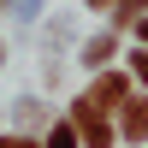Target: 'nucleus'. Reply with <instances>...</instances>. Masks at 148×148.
I'll return each instance as SVG.
<instances>
[{"label": "nucleus", "mask_w": 148, "mask_h": 148, "mask_svg": "<svg viewBox=\"0 0 148 148\" xmlns=\"http://www.w3.org/2000/svg\"><path fill=\"white\" fill-rule=\"evenodd\" d=\"M47 148H77V142H71V130H53V142H47Z\"/></svg>", "instance_id": "nucleus-4"}, {"label": "nucleus", "mask_w": 148, "mask_h": 148, "mask_svg": "<svg viewBox=\"0 0 148 148\" xmlns=\"http://www.w3.org/2000/svg\"><path fill=\"white\" fill-rule=\"evenodd\" d=\"M77 130H83V142L89 148H113V125H107V113H101V101H77Z\"/></svg>", "instance_id": "nucleus-1"}, {"label": "nucleus", "mask_w": 148, "mask_h": 148, "mask_svg": "<svg viewBox=\"0 0 148 148\" xmlns=\"http://www.w3.org/2000/svg\"><path fill=\"white\" fill-rule=\"evenodd\" d=\"M142 42H148V24H142Z\"/></svg>", "instance_id": "nucleus-8"}, {"label": "nucleus", "mask_w": 148, "mask_h": 148, "mask_svg": "<svg viewBox=\"0 0 148 148\" xmlns=\"http://www.w3.org/2000/svg\"><path fill=\"white\" fill-rule=\"evenodd\" d=\"M125 136L130 142H148V101L142 95H125Z\"/></svg>", "instance_id": "nucleus-2"}, {"label": "nucleus", "mask_w": 148, "mask_h": 148, "mask_svg": "<svg viewBox=\"0 0 148 148\" xmlns=\"http://www.w3.org/2000/svg\"><path fill=\"white\" fill-rule=\"evenodd\" d=\"M136 77H148V47H142V53H136Z\"/></svg>", "instance_id": "nucleus-5"}, {"label": "nucleus", "mask_w": 148, "mask_h": 148, "mask_svg": "<svg viewBox=\"0 0 148 148\" xmlns=\"http://www.w3.org/2000/svg\"><path fill=\"white\" fill-rule=\"evenodd\" d=\"M89 6H95V12H101V6H119V0H89Z\"/></svg>", "instance_id": "nucleus-7"}, {"label": "nucleus", "mask_w": 148, "mask_h": 148, "mask_svg": "<svg viewBox=\"0 0 148 148\" xmlns=\"http://www.w3.org/2000/svg\"><path fill=\"white\" fill-rule=\"evenodd\" d=\"M0 148H36V142H24V136H6V142H0Z\"/></svg>", "instance_id": "nucleus-6"}, {"label": "nucleus", "mask_w": 148, "mask_h": 148, "mask_svg": "<svg viewBox=\"0 0 148 148\" xmlns=\"http://www.w3.org/2000/svg\"><path fill=\"white\" fill-rule=\"evenodd\" d=\"M125 77H101V83H95V101H101V107H119V101H125Z\"/></svg>", "instance_id": "nucleus-3"}]
</instances>
